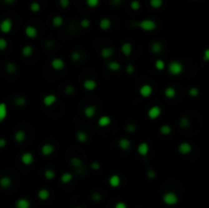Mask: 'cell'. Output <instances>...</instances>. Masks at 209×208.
<instances>
[{
    "mask_svg": "<svg viewBox=\"0 0 209 208\" xmlns=\"http://www.w3.org/2000/svg\"><path fill=\"white\" fill-rule=\"evenodd\" d=\"M69 4H71V1H69V0H59V6L61 8H63V9L67 8Z\"/></svg>",
    "mask_w": 209,
    "mask_h": 208,
    "instance_id": "55",
    "label": "cell"
},
{
    "mask_svg": "<svg viewBox=\"0 0 209 208\" xmlns=\"http://www.w3.org/2000/svg\"><path fill=\"white\" fill-rule=\"evenodd\" d=\"M164 97L167 99H175L177 97V90L172 86H168L164 89Z\"/></svg>",
    "mask_w": 209,
    "mask_h": 208,
    "instance_id": "21",
    "label": "cell"
},
{
    "mask_svg": "<svg viewBox=\"0 0 209 208\" xmlns=\"http://www.w3.org/2000/svg\"><path fill=\"white\" fill-rule=\"evenodd\" d=\"M80 26L82 27L83 29H88L89 27L91 26V21L89 18H82L80 22Z\"/></svg>",
    "mask_w": 209,
    "mask_h": 208,
    "instance_id": "49",
    "label": "cell"
},
{
    "mask_svg": "<svg viewBox=\"0 0 209 208\" xmlns=\"http://www.w3.org/2000/svg\"><path fill=\"white\" fill-rule=\"evenodd\" d=\"M56 101H57V96L55 94H52V93L45 95L43 97V100H42L43 105L46 107H51L52 105L55 104Z\"/></svg>",
    "mask_w": 209,
    "mask_h": 208,
    "instance_id": "9",
    "label": "cell"
},
{
    "mask_svg": "<svg viewBox=\"0 0 209 208\" xmlns=\"http://www.w3.org/2000/svg\"><path fill=\"white\" fill-rule=\"evenodd\" d=\"M118 147L123 150V151H127V150H129L132 147V142L127 138H122L118 141Z\"/></svg>",
    "mask_w": 209,
    "mask_h": 208,
    "instance_id": "26",
    "label": "cell"
},
{
    "mask_svg": "<svg viewBox=\"0 0 209 208\" xmlns=\"http://www.w3.org/2000/svg\"><path fill=\"white\" fill-rule=\"evenodd\" d=\"M108 184H109V186L111 188H118L122 184L121 176H119L118 175H117V173L111 175L109 176V179H108Z\"/></svg>",
    "mask_w": 209,
    "mask_h": 208,
    "instance_id": "13",
    "label": "cell"
},
{
    "mask_svg": "<svg viewBox=\"0 0 209 208\" xmlns=\"http://www.w3.org/2000/svg\"><path fill=\"white\" fill-rule=\"evenodd\" d=\"M188 94H189L190 97L196 98V97H198V96H199V94H200V90H199L197 87H192V88H190V89H189Z\"/></svg>",
    "mask_w": 209,
    "mask_h": 208,
    "instance_id": "43",
    "label": "cell"
},
{
    "mask_svg": "<svg viewBox=\"0 0 209 208\" xmlns=\"http://www.w3.org/2000/svg\"><path fill=\"white\" fill-rule=\"evenodd\" d=\"M159 133H160L161 135H163V136H168V135H170V134L172 133V126H170L169 125L164 124V125L160 126V128H159Z\"/></svg>",
    "mask_w": 209,
    "mask_h": 208,
    "instance_id": "35",
    "label": "cell"
},
{
    "mask_svg": "<svg viewBox=\"0 0 209 208\" xmlns=\"http://www.w3.org/2000/svg\"><path fill=\"white\" fill-rule=\"evenodd\" d=\"M162 50H163V45L162 43L158 41H155V42H152L150 45V51L153 53V54H159V53L162 52Z\"/></svg>",
    "mask_w": 209,
    "mask_h": 208,
    "instance_id": "18",
    "label": "cell"
},
{
    "mask_svg": "<svg viewBox=\"0 0 209 208\" xmlns=\"http://www.w3.org/2000/svg\"><path fill=\"white\" fill-rule=\"evenodd\" d=\"M157 176V173L155 171H153V169H149L148 171H147V178H148L149 180H154L156 179Z\"/></svg>",
    "mask_w": 209,
    "mask_h": 208,
    "instance_id": "54",
    "label": "cell"
},
{
    "mask_svg": "<svg viewBox=\"0 0 209 208\" xmlns=\"http://www.w3.org/2000/svg\"><path fill=\"white\" fill-rule=\"evenodd\" d=\"M184 69H185L184 64L180 60H172L167 67V72H169V75L173 77L181 76L184 72Z\"/></svg>",
    "mask_w": 209,
    "mask_h": 208,
    "instance_id": "2",
    "label": "cell"
},
{
    "mask_svg": "<svg viewBox=\"0 0 209 208\" xmlns=\"http://www.w3.org/2000/svg\"><path fill=\"white\" fill-rule=\"evenodd\" d=\"M114 208H127V204H126L125 202H122V201H118V202L115 203Z\"/></svg>",
    "mask_w": 209,
    "mask_h": 208,
    "instance_id": "57",
    "label": "cell"
},
{
    "mask_svg": "<svg viewBox=\"0 0 209 208\" xmlns=\"http://www.w3.org/2000/svg\"><path fill=\"white\" fill-rule=\"evenodd\" d=\"M64 93L67 95H72L75 93V87L72 85H67L64 88Z\"/></svg>",
    "mask_w": 209,
    "mask_h": 208,
    "instance_id": "51",
    "label": "cell"
},
{
    "mask_svg": "<svg viewBox=\"0 0 209 208\" xmlns=\"http://www.w3.org/2000/svg\"><path fill=\"white\" fill-rule=\"evenodd\" d=\"M149 4L154 9H159L163 5V0H149Z\"/></svg>",
    "mask_w": 209,
    "mask_h": 208,
    "instance_id": "40",
    "label": "cell"
},
{
    "mask_svg": "<svg viewBox=\"0 0 209 208\" xmlns=\"http://www.w3.org/2000/svg\"><path fill=\"white\" fill-rule=\"evenodd\" d=\"M111 117L109 115H101L98 121H97V124L100 128H106V126H110L111 125Z\"/></svg>",
    "mask_w": 209,
    "mask_h": 208,
    "instance_id": "17",
    "label": "cell"
},
{
    "mask_svg": "<svg viewBox=\"0 0 209 208\" xmlns=\"http://www.w3.org/2000/svg\"><path fill=\"white\" fill-rule=\"evenodd\" d=\"M33 53H34V48L31 45H26L22 49V55L26 57V58L31 57L33 55Z\"/></svg>",
    "mask_w": 209,
    "mask_h": 208,
    "instance_id": "31",
    "label": "cell"
},
{
    "mask_svg": "<svg viewBox=\"0 0 209 208\" xmlns=\"http://www.w3.org/2000/svg\"><path fill=\"white\" fill-rule=\"evenodd\" d=\"M26 138H27L26 132L22 130H18L14 134V140L17 141V143H22V142H25Z\"/></svg>",
    "mask_w": 209,
    "mask_h": 208,
    "instance_id": "30",
    "label": "cell"
},
{
    "mask_svg": "<svg viewBox=\"0 0 209 208\" xmlns=\"http://www.w3.org/2000/svg\"><path fill=\"white\" fill-rule=\"evenodd\" d=\"M30 10L32 11V12H34V13L39 12V11L41 10V4L39 2H37V1H33L30 4Z\"/></svg>",
    "mask_w": 209,
    "mask_h": 208,
    "instance_id": "42",
    "label": "cell"
},
{
    "mask_svg": "<svg viewBox=\"0 0 209 208\" xmlns=\"http://www.w3.org/2000/svg\"><path fill=\"white\" fill-rule=\"evenodd\" d=\"M26 103H27V99L25 96H17V97L14 99V104H15V106H17V107L25 106Z\"/></svg>",
    "mask_w": 209,
    "mask_h": 208,
    "instance_id": "41",
    "label": "cell"
},
{
    "mask_svg": "<svg viewBox=\"0 0 209 208\" xmlns=\"http://www.w3.org/2000/svg\"><path fill=\"white\" fill-rule=\"evenodd\" d=\"M179 125L182 129L187 130L190 128V126H191V121H190V118L188 116H183V117H181Z\"/></svg>",
    "mask_w": 209,
    "mask_h": 208,
    "instance_id": "34",
    "label": "cell"
},
{
    "mask_svg": "<svg viewBox=\"0 0 209 208\" xmlns=\"http://www.w3.org/2000/svg\"><path fill=\"white\" fill-rule=\"evenodd\" d=\"M81 58H82V54H81L80 51H77V50H75V51H72L71 53V59L72 61H75V62H77V61H80Z\"/></svg>",
    "mask_w": 209,
    "mask_h": 208,
    "instance_id": "45",
    "label": "cell"
},
{
    "mask_svg": "<svg viewBox=\"0 0 209 208\" xmlns=\"http://www.w3.org/2000/svg\"><path fill=\"white\" fill-rule=\"evenodd\" d=\"M11 184H12V181L9 178V176H1L0 178V187L2 189H8L10 188Z\"/></svg>",
    "mask_w": 209,
    "mask_h": 208,
    "instance_id": "28",
    "label": "cell"
},
{
    "mask_svg": "<svg viewBox=\"0 0 209 208\" xmlns=\"http://www.w3.org/2000/svg\"><path fill=\"white\" fill-rule=\"evenodd\" d=\"M121 50L123 55L126 57H129L131 56L132 52H133V45H132L130 42H125V43H122Z\"/></svg>",
    "mask_w": 209,
    "mask_h": 208,
    "instance_id": "19",
    "label": "cell"
},
{
    "mask_svg": "<svg viewBox=\"0 0 209 208\" xmlns=\"http://www.w3.org/2000/svg\"><path fill=\"white\" fill-rule=\"evenodd\" d=\"M73 208H83V207H81V206H76V207H73Z\"/></svg>",
    "mask_w": 209,
    "mask_h": 208,
    "instance_id": "62",
    "label": "cell"
},
{
    "mask_svg": "<svg viewBox=\"0 0 209 208\" xmlns=\"http://www.w3.org/2000/svg\"><path fill=\"white\" fill-rule=\"evenodd\" d=\"M8 46V42L5 38H0V51H4Z\"/></svg>",
    "mask_w": 209,
    "mask_h": 208,
    "instance_id": "50",
    "label": "cell"
},
{
    "mask_svg": "<svg viewBox=\"0 0 209 208\" xmlns=\"http://www.w3.org/2000/svg\"><path fill=\"white\" fill-rule=\"evenodd\" d=\"M90 167H91V169H93V171H100V168H101V163H100L99 161H93V162H91V164H90Z\"/></svg>",
    "mask_w": 209,
    "mask_h": 208,
    "instance_id": "52",
    "label": "cell"
},
{
    "mask_svg": "<svg viewBox=\"0 0 209 208\" xmlns=\"http://www.w3.org/2000/svg\"><path fill=\"white\" fill-rule=\"evenodd\" d=\"M83 88L88 92H92V91L96 90V88H97V82L93 79H87L84 81Z\"/></svg>",
    "mask_w": 209,
    "mask_h": 208,
    "instance_id": "12",
    "label": "cell"
},
{
    "mask_svg": "<svg viewBox=\"0 0 209 208\" xmlns=\"http://www.w3.org/2000/svg\"><path fill=\"white\" fill-rule=\"evenodd\" d=\"M112 26L111 20L108 17H102L99 22V28L102 31H108Z\"/></svg>",
    "mask_w": 209,
    "mask_h": 208,
    "instance_id": "22",
    "label": "cell"
},
{
    "mask_svg": "<svg viewBox=\"0 0 209 208\" xmlns=\"http://www.w3.org/2000/svg\"><path fill=\"white\" fill-rule=\"evenodd\" d=\"M38 198H39L41 201H46L50 198V191L46 188H42L38 191Z\"/></svg>",
    "mask_w": 209,
    "mask_h": 208,
    "instance_id": "24",
    "label": "cell"
},
{
    "mask_svg": "<svg viewBox=\"0 0 209 208\" xmlns=\"http://www.w3.org/2000/svg\"><path fill=\"white\" fill-rule=\"evenodd\" d=\"M73 179V175L72 172H63L62 175L60 176V182L62 184H69Z\"/></svg>",
    "mask_w": 209,
    "mask_h": 208,
    "instance_id": "32",
    "label": "cell"
},
{
    "mask_svg": "<svg viewBox=\"0 0 209 208\" xmlns=\"http://www.w3.org/2000/svg\"><path fill=\"white\" fill-rule=\"evenodd\" d=\"M192 150H193L192 144L186 141L182 142V143H180L179 146H177V151H179L181 155H189V154L192 152Z\"/></svg>",
    "mask_w": 209,
    "mask_h": 208,
    "instance_id": "6",
    "label": "cell"
},
{
    "mask_svg": "<svg viewBox=\"0 0 209 208\" xmlns=\"http://www.w3.org/2000/svg\"><path fill=\"white\" fill-rule=\"evenodd\" d=\"M180 201V198L175 192L168 191L162 195V202L167 206H175Z\"/></svg>",
    "mask_w": 209,
    "mask_h": 208,
    "instance_id": "3",
    "label": "cell"
},
{
    "mask_svg": "<svg viewBox=\"0 0 209 208\" xmlns=\"http://www.w3.org/2000/svg\"><path fill=\"white\" fill-rule=\"evenodd\" d=\"M154 67H155V68L157 69V71L162 72V71H163V69H165V67H166L165 61H164L163 59H161V58L156 59V60H155V62H154Z\"/></svg>",
    "mask_w": 209,
    "mask_h": 208,
    "instance_id": "37",
    "label": "cell"
},
{
    "mask_svg": "<svg viewBox=\"0 0 209 208\" xmlns=\"http://www.w3.org/2000/svg\"><path fill=\"white\" fill-rule=\"evenodd\" d=\"M133 26L141 29L144 32H153L157 29V22L152 18H144L142 21L133 22Z\"/></svg>",
    "mask_w": 209,
    "mask_h": 208,
    "instance_id": "1",
    "label": "cell"
},
{
    "mask_svg": "<svg viewBox=\"0 0 209 208\" xmlns=\"http://www.w3.org/2000/svg\"><path fill=\"white\" fill-rule=\"evenodd\" d=\"M50 64H51V67L54 69V71H57V72L62 71V69L65 67L64 60L62 58H60V57H55V58H53Z\"/></svg>",
    "mask_w": 209,
    "mask_h": 208,
    "instance_id": "8",
    "label": "cell"
},
{
    "mask_svg": "<svg viewBox=\"0 0 209 208\" xmlns=\"http://www.w3.org/2000/svg\"><path fill=\"white\" fill-rule=\"evenodd\" d=\"M55 176H56V173H55V171H54L53 169H51V168L46 169V171H44V178H45L46 180L52 181V180L55 179Z\"/></svg>",
    "mask_w": 209,
    "mask_h": 208,
    "instance_id": "39",
    "label": "cell"
},
{
    "mask_svg": "<svg viewBox=\"0 0 209 208\" xmlns=\"http://www.w3.org/2000/svg\"><path fill=\"white\" fill-rule=\"evenodd\" d=\"M21 161H22V164L26 165V166H29V165L34 163L35 157H34V155L31 152H25L21 156Z\"/></svg>",
    "mask_w": 209,
    "mask_h": 208,
    "instance_id": "10",
    "label": "cell"
},
{
    "mask_svg": "<svg viewBox=\"0 0 209 208\" xmlns=\"http://www.w3.org/2000/svg\"><path fill=\"white\" fill-rule=\"evenodd\" d=\"M86 4L90 8H96L100 4V0H86Z\"/></svg>",
    "mask_w": 209,
    "mask_h": 208,
    "instance_id": "46",
    "label": "cell"
},
{
    "mask_svg": "<svg viewBox=\"0 0 209 208\" xmlns=\"http://www.w3.org/2000/svg\"><path fill=\"white\" fill-rule=\"evenodd\" d=\"M76 139L80 142V143H86V142L89 140V136L86 132H84V131H78L76 134Z\"/></svg>",
    "mask_w": 209,
    "mask_h": 208,
    "instance_id": "29",
    "label": "cell"
},
{
    "mask_svg": "<svg viewBox=\"0 0 209 208\" xmlns=\"http://www.w3.org/2000/svg\"><path fill=\"white\" fill-rule=\"evenodd\" d=\"M137 131V126L135 124H127L126 126V132L129 134H134Z\"/></svg>",
    "mask_w": 209,
    "mask_h": 208,
    "instance_id": "47",
    "label": "cell"
},
{
    "mask_svg": "<svg viewBox=\"0 0 209 208\" xmlns=\"http://www.w3.org/2000/svg\"><path fill=\"white\" fill-rule=\"evenodd\" d=\"M135 72H136V67L134 64H127L126 67V72L127 75H133Z\"/></svg>",
    "mask_w": 209,
    "mask_h": 208,
    "instance_id": "53",
    "label": "cell"
},
{
    "mask_svg": "<svg viewBox=\"0 0 209 208\" xmlns=\"http://www.w3.org/2000/svg\"><path fill=\"white\" fill-rule=\"evenodd\" d=\"M202 59L204 62H209V48H206L204 50L203 55H202Z\"/></svg>",
    "mask_w": 209,
    "mask_h": 208,
    "instance_id": "56",
    "label": "cell"
},
{
    "mask_svg": "<svg viewBox=\"0 0 209 208\" xmlns=\"http://www.w3.org/2000/svg\"><path fill=\"white\" fill-rule=\"evenodd\" d=\"M13 27V22L11 21V18L9 17H5L0 22V31L3 34H9L12 30Z\"/></svg>",
    "mask_w": 209,
    "mask_h": 208,
    "instance_id": "4",
    "label": "cell"
},
{
    "mask_svg": "<svg viewBox=\"0 0 209 208\" xmlns=\"http://www.w3.org/2000/svg\"><path fill=\"white\" fill-rule=\"evenodd\" d=\"M54 151H55V147L50 143H46L44 145H42V147H41V153L43 156L52 155Z\"/></svg>",
    "mask_w": 209,
    "mask_h": 208,
    "instance_id": "14",
    "label": "cell"
},
{
    "mask_svg": "<svg viewBox=\"0 0 209 208\" xmlns=\"http://www.w3.org/2000/svg\"><path fill=\"white\" fill-rule=\"evenodd\" d=\"M130 7H131V9L134 10V11L140 10V8H141V2L139 1V0H132L131 3H130Z\"/></svg>",
    "mask_w": 209,
    "mask_h": 208,
    "instance_id": "44",
    "label": "cell"
},
{
    "mask_svg": "<svg viewBox=\"0 0 209 208\" xmlns=\"http://www.w3.org/2000/svg\"><path fill=\"white\" fill-rule=\"evenodd\" d=\"M107 67L110 72H118L119 69H121V63L117 60H112V61H110V62H108Z\"/></svg>",
    "mask_w": 209,
    "mask_h": 208,
    "instance_id": "33",
    "label": "cell"
},
{
    "mask_svg": "<svg viewBox=\"0 0 209 208\" xmlns=\"http://www.w3.org/2000/svg\"><path fill=\"white\" fill-rule=\"evenodd\" d=\"M91 198L94 202L98 203L102 200V195H101V193H99V192H94V193L91 195Z\"/></svg>",
    "mask_w": 209,
    "mask_h": 208,
    "instance_id": "48",
    "label": "cell"
},
{
    "mask_svg": "<svg viewBox=\"0 0 209 208\" xmlns=\"http://www.w3.org/2000/svg\"><path fill=\"white\" fill-rule=\"evenodd\" d=\"M137 151H138V154L142 157H146L147 155L149 154V151H150V147H149V144L146 143V142H142L138 145V148H137Z\"/></svg>",
    "mask_w": 209,
    "mask_h": 208,
    "instance_id": "11",
    "label": "cell"
},
{
    "mask_svg": "<svg viewBox=\"0 0 209 208\" xmlns=\"http://www.w3.org/2000/svg\"><path fill=\"white\" fill-rule=\"evenodd\" d=\"M63 25V17H60V15H55L52 18V26L54 28H60L61 26Z\"/></svg>",
    "mask_w": 209,
    "mask_h": 208,
    "instance_id": "36",
    "label": "cell"
},
{
    "mask_svg": "<svg viewBox=\"0 0 209 208\" xmlns=\"http://www.w3.org/2000/svg\"><path fill=\"white\" fill-rule=\"evenodd\" d=\"M96 111H97V106L96 105H88L84 108L83 112L87 118H92L96 114Z\"/></svg>",
    "mask_w": 209,
    "mask_h": 208,
    "instance_id": "16",
    "label": "cell"
},
{
    "mask_svg": "<svg viewBox=\"0 0 209 208\" xmlns=\"http://www.w3.org/2000/svg\"><path fill=\"white\" fill-rule=\"evenodd\" d=\"M17 1V0H3V2L5 3V4H7V5H11V4H13V3Z\"/></svg>",
    "mask_w": 209,
    "mask_h": 208,
    "instance_id": "60",
    "label": "cell"
},
{
    "mask_svg": "<svg viewBox=\"0 0 209 208\" xmlns=\"http://www.w3.org/2000/svg\"><path fill=\"white\" fill-rule=\"evenodd\" d=\"M161 113H162L161 107L158 105H153L148 109V111H147V116H148L150 119H152V121H154V119H157L159 117Z\"/></svg>",
    "mask_w": 209,
    "mask_h": 208,
    "instance_id": "5",
    "label": "cell"
},
{
    "mask_svg": "<svg viewBox=\"0 0 209 208\" xmlns=\"http://www.w3.org/2000/svg\"><path fill=\"white\" fill-rule=\"evenodd\" d=\"M46 47H47V48H52L53 47V42L52 41L46 42Z\"/></svg>",
    "mask_w": 209,
    "mask_h": 208,
    "instance_id": "61",
    "label": "cell"
},
{
    "mask_svg": "<svg viewBox=\"0 0 209 208\" xmlns=\"http://www.w3.org/2000/svg\"><path fill=\"white\" fill-rule=\"evenodd\" d=\"M5 71H6L7 74L14 75L15 72H17V65H15L13 62H7L6 65H5Z\"/></svg>",
    "mask_w": 209,
    "mask_h": 208,
    "instance_id": "38",
    "label": "cell"
},
{
    "mask_svg": "<svg viewBox=\"0 0 209 208\" xmlns=\"http://www.w3.org/2000/svg\"><path fill=\"white\" fill-rule=\"evenodd\" d=\"M7 145V141L5 140L4 138H0V149L5 148Z\"/></svg>",
    "mask_w": 209,
    "mask_h": 208,
    "instance_id": "59",
    "label": "cell"
},
{
    "mask_svg": "<svg viewBox=\"0 0 209 208\" xmlns=\"http://www.w3.org/2000/svg\"><path fill=\"white\" fill-rule=\"evenodd\" d=\"M139 94L143 98H149L153 94V87L150 84H144L142 85L139 89Z\"/></svg>",
    "mask_w": 209,
    "mask_h": 208,
    "instance_id": "7",
    "label": "cell"
},
{
    "mask_svg": "<svg viewBox=\"0 0 209 208\" xmlns=\"http://www.w3.org/2000/svg\"><path fill=\"white\" fill-rule=\"evenodd\" d=\"M114 53V49L112 47H104L101 49V52H100V55H101L102 58L104 59H108L113 55Z\"/></svg>",
    "mask_w": 209,
    "mask_h": 208,
    "instance_id": "25",
    "label": "cell"
},
{
    "mask_svg": "<svg viewBox=\"0 0 209 208\" xmlns=\"http://www.w3.org/2000/svg\"><path fill=\"white\" fill-rule=\"evenodd\" d=\"M8 114V109H7V105L4 102H0V122H3L5 121Z\"/></svg>",
    "mask_w": 209,
    "mask_h": 208,
    "instance_id": "27",
    "label": "cell"
},
{
    "mask_svg": "<svg viewBox=\"0 0 209 208\" xmlns=\"http://www.w3.org/2000/svg\"><path fill=\"white\" fill-rule=\"evenodd\" d=\"M69 164L72 165V167H73L77 171L81 167H83V160L80 158V157L73 156L69 159Z\"/></svg>",
    "mask_w": 209,
    "mask_h": 208,
    "instance_id": "23",
    "label": "cell"
},
{
    "mask_svg": "<svg viewBox=\"0 0 209 208\" xmlns=\"http://www.w3.org/2000/svg\"><path fill=\"white\" fill-rule=\"evenodd\" d=\"M15 208H31V202L27 198H18L14 204Z\"/></svg>",
    "mask_w": 209,
    "mask_h": 208,
    "instance_id": "20",
    "label": "cell"
},
{
    "mask_svg": "<svg viewBox=\"0 0 209 208\" xmlns=\"http://www.w3.org/2000/svg\"><path fill=\"white\" fill-rule=\"evenodd\" d=\"M25 34L30 39H35V38H37L38 36V30L36 27L29 25L25 28Z\"/></svg>",
    "mask_w": 209,
    "mask_h": 208,
    "instance_id": "15",
    "label": "cell"
},
{
    "mask_svg": "<svg viewBox=\"0 0 209 208\" xmlns=\"http://www.w3.org/2000/svg\"><path fill=\"white\" fill-rule=\"evenodd\" d=\"M122 2H123V0H110L111 5H113V6H119V5H122Z\"/></svg>",
    "mask_w": 209,
    "mask_h": 208,
    "instance_id": "58",
    "label": "cell"
}]
</instances>
